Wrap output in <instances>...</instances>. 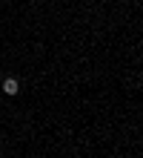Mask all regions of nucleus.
Returning <instances> with one entry per match:
<instances>
[{"label": "nucleus", "mask_w": 143, "mask_h": 158, "mask_svg": "<svg viewBox=\"0 0 143 158\" xmlns=\"http://www.w3.org/2000/svg\"><path fill=\"white\" fill-rule=\"evenodd\" d=\"M0 86H3L6 95H17V92H20V81H17V78H3Z\"/></svg>", "instance_id": "nucleus-1"}, {"label": "nucleus", "mask_w": 143, "mask_h": 158, "mask_svg": "<svg viewBox=\"0 0 143 158\" xmlns=\"http://www.w3.org/2000/svg\"><path fill=\"white\" fill-rule=\"evenodd\" d=\"M0 81H3V75H0Z\"/></svg>", "instance_id": "nucleus-2"}]
</instances>
